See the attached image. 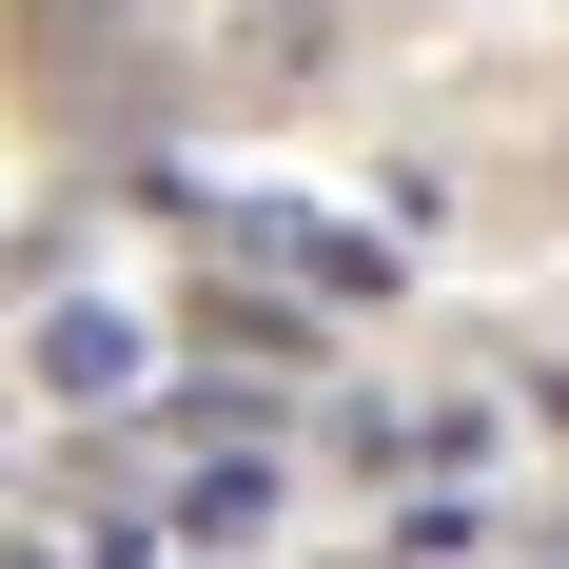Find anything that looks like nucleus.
<instances>
[{
    "mask_svg": "<svg viewBox=\"0 0 569 569\" xmlns=\"http://www.w3.org/2000/svg\"><path fill=\"white\" fill-rule=\"evenodd\" d=\"M236 236H256L276 276H315V295H353V315L393 295V236H353V217H236Z\"/></svg>",
    "mask_w": 569,
    "mask_h": 569,
    "instance_id": "obj_1",
    "label": "nucleus"
},
{
    "mask_svg": "<svg viewBox=\"0 0 569 569\" xmlns=\"http://www.w3.org/2000/svg\"><path fill=\"white\" fill-rule=\"evenodd\" d=\"M40 393L118 412V393H138V315H99V295H79V315H40Z\"/></svg>",
    "mask_w": 569,
    "mask_h": 569,
    "instance_id": "obj_2",
    "label": "nucleus"
},
{
    "mask_svg": "<svg viewBox=\"0 0 569 569\" xmlns=\"http://www.w3.org/2000/svg\"><path fill=\"white\" fill-rule=\"evenodd\" d=\"M177 530H197V550H256V530H276V452H256V432H236V452H197Z\"/></svg>",
    "mask_w": 569,
    "mask_h": 569,
    "instance_id": "obj_3",
    "label": "nucleus"
},
{
    "mask_svg": "<svg viewBox=\"0 0 569 569\" xmlns=\"http://www.w3.org/2000/svg\"><path fill=\"white\" fill-rule=\"evenodd\" d=\"M0 569H40V550H0Z\"/></svg>",
    "mask_w": 569,
    "mask_h": 569,
    "instance_id": "obj_4",
    "label": "nucleus"
}]
</instances>
